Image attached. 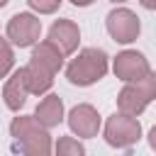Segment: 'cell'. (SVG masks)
<instances>
[{
	"instance_id": "6da1fadb",
	"label": "cell",
	"mask_w": 156,
	"mask_h": 156,
	"mask_svg": "<svg viewBox=\"0 0 156 156\" xmlns=\"http://www.w3.org/2000/svg\"><path fill=\"white\" fill-rule=\"evenodd\" d=\"M107 68H110L107 54H105L102 49H98V46H85V49H80L78 56L71 58V63L66 66V78H68L73 85L85 88V85H93V83H98L100 78H105Z\"/></svg>"
},
{
	"instance_id": "7a4b0ae2",
	"label": "cell",
	"mask_w": 156,
	"mask_h": 156,
	"mask_svg": "<svg viewBox=\"0 0 156 156\" xmlns=\"http://www.w3.org/2000/svg\"><path fill=\"white\" fill-rule=\"evenodd\" d=\"M10 136L15 139L22 156H51V136L49 129L39 127L34 117L20 115L10 122Z\"/></svg>"
},
{
	"instance_id": "3957f363",
	"label": "cell",
	"mask_w": 156,
	"mask_h": 156,
	"mask_svg": "<svg viewBox=\"0 0 156 156\" xmlns=\"http://www.w3.org/2000/svg\"><path fill=\"white\" fill-rule=\"evenodd\" d=\"M156 98V76L154 71L149 76H144L141 80H134V83H127L119 95H117V107L122 115H129V117H139L149 105L151 100Z\"/></svg>"
},
{
	"instance_id": "277c9868",
	"label": "cell",
	"mask_w": 156,
	"mask_h": 156,
	"mask_svg": "<svg viewBox=\"0 0 156 156\" xmlns=\"http://www.w3.org/2000/svg\"><path fill=\"white\" fill-rule=\"evenodd\" d=\"M141 139V124L136 117L115 112L105 122V141L115 149H129Z\"/></svg>"
},
{
	"instance_id": "5b68a950",
	"label": "cell",
	"mask_w": 156,
	"mask_h": 156,
	"mask_svg": "<svg viewBox=\"0 0 156 156\" xmlns=\"http://www.w3.org/2000/svg\"><path fill=\"white\" fill-rule=\"evenodd\" d=\"M105 27H107V34L119 41V44H132L136 41L139 32H141V22L136 17V12H132L129 7H115L107 12V20H105Z\"/></svg>"
},
{
	"instance_id": "8992f818",
	"label": "cell",
	"mask_w": 156,
	"mask_h": 156,
	"mask_svg": "<svg viewBox=\"0 0 156 156\" xmlns=\"http://www.w3.org/2000/svg\"><path fill=\"white\" fill-rule=\"evenodd\" d=\"M7 41L20 46V49H27V46H34L39 41V34H41V22L39 17H34L32 12H17L10 17L7 22Z\"/></svg>"
},
{
	"instance_id": "52a82bcc",
	"label": "cell",
	"mask_w": 156,
	"mask_h": 156,
	"mask_svg": "<svg viewBox=\"0 0 156 156\" xmlns=\"http://www.w3.org/2000/svg\"><path fill=\"white\" fill-rule=\"evenodd\" d=\"M112 71L119 80L124 83H134V80H141L144 76L151 73V66L146 61V56L141 51H134V49H124L115 56L112 61Z\"/></svg>"
},
{
	"instance_id": "ba28073f",
	"label": "cell",
	"mask_w": 156,
	"mask_h": 156,
	"mask_svg": "<svg viewBox=\"0 0 156 156\" xmlns=\"http://www.w3.org/2000/svg\"><path fill=\"white\" fill-rule=\"evenodd\" d=\"M68 127H71V132H73L76 136H80V139H93V136H98V132H100V115H98V110H95L93 105L80 102V105H76V107L68 112Z\"/></svg>"
},
{
	"instance_id": "9c48e42d",
	"label": "cell",
	"mask_w": 156,
	"mask_h": 156,
	"mask_svg": "<svg viewBox=\"0 0 156 156\" xmlns=\"http://www.w3.org/2000/svg\"><path fill=\"white\" fill-rule=\"evenodd\" d=\"M46 41H49L51 46H56L63 56H68V54H73V51L78 49L80 29H78V24H76L73 20H56V22L51 24V29H49Z\"/></svg>"
},
{
	"instance_id": "30bf717a",
	"label": "cell",
	"mask_w": 156,
	"mask_h": 156,
	"mask_svg": "<svg viewBox=\"0 0 156 156\" xmlns=\"http://www.w3.org/2000/svg\"><path fill=\"white\" fill-rule=\"evenodd\" d=\"M32 117H34V122H37L39 127H44V129L58 127V124L63 122V102H61V98L54 95V93H49V95L37 105V110H34Z\"/></svg>"
},
{
	"instance_id": "8fae6325",
	"label": "cell",
	"mask_w": 156,
	"mask_h": 156,
	"mask_svg": "<svg viewBox=\"0 0 156 156\" xmlns=\"http://www.w3.org/2000/svg\"><path fill=\"white\" fill-rule=\"evenodd\" d=\"M29 63H34V66L49 71L51 76H56V73L61 71V66H63V54H61L56 46H51L49 41H37Z\"/></svg>"
},
{
	"instance_id": "7c38bea8",
	"label": "cell",
	"mask_w": 156,
	"mask_h": 156,
	"mask_svg": "<svg viewBox=\"0 0 156 156\" xmlns=\"http://www.w3.org/2000/svg\"><path fill=\"white\" fill-rule=\"evenodd\" d=\"M20 71H22V78H24L27 93H32V95H44V93L51 90V85H54V76H51L49 71L34 66V63L22 66Z\"/></svg>"
},
{
	"instance_id": "4fadbf2b",
	"label": "cell",
	"mask_w": 156,
	"mask_h": 156,
	"mask_svg": "<svg viewBox=\"0 0 156 156\" xmlns=\"http://www.w3.org/2000/svg\"><path fill=\"white\" fill-rule=\"evenodd\" d=\"M27 85H24V78H22V71H15L5 88H2V100H5V107L12 110V112H20V107L27 102Z\"/></svg>"
},
{
	"instance_id": "5bb4252c",
	"label": "cell",
	"mask_w": 156,
	"mask_h": 156,
	"mask_svg": "<svg viewBox=\"0 0 156 156\" xmlns=\"http://www.w3.org/2000/svg\"><path fill=\"white\" fill-rule=\"evenodd\" d=\"M54 156H85V149L76 136H58Z\"/></svg>"
},
{
	"instance_id": "9a60e30c",
	"label": "cell",
	"mask_w": 156,
	"mask_h": 156,
	"mask_svg": "<svg viewBox=\"0 0 156 156\" xmlns=\"http://www.w3.org/2000/svg\"><path fill=\"white\" fill-rule=\"evenodd\" d=\"M12 63H15V54H12V46L7 39L0 37V78H5L10 71H12Z\"/></svg>"
},
{
	"instance_id": "2e32d148",
	"label": "cell",
	"mask_w": 156,
	"mask_h": 156,
	"mask_svg": "<svg viewBox=\"0 0 156 156\" xmlns=\"http://www.w3.org/2000/svg\"><path fill=\"white\" fill-rule=\"evenodd\" d=\"M27 5L37 10L39 15H54L61 7V0H27Z\"/></svg>"
},
{
	"instance_id": "e0dca14e",
	"label": "cell",
	"mask_w": 156,
	"mask_h": 156,
	"mask_svg": "<svg viewBox=\"0 0 156 156\" xmlns=\"http://www.w3.org/2000/svg\"><path fill=\"white\" fill-rule=\"evenodd\" d=\"M71 2H73L76 7H88V5H93L95 0H71Z\"/></svg>"
},
{
	"instance_id": "ac0fdd59",
	"label": "cell",
	"mask_w": 156,
	"mask_h": 156,
	"mask_svg": "<svg viewBox=\"0 0 156 156\" xmlns=\"http://www.w3.org/2000/svg\"><path fill=\"white\" fill-rule=\"evenodd\" d=\"M139 2H141L146 10H156V0H139Z\"/></svg>"
},
{
	"instance_id": "d6986e66",
	"label": "cell",
	"mask_w": 156,
	"mask_h": 156,
	"mask_svg": "<svg viewBox=\"0 0 156 156\" xmlns=\"http://www.w3.org/2000/svg\"><path fill=\"white\" fill-rule=\"evenodd\" d=\"M5 5H7V0H0V7H5Z\"/></svg>"
},
{
	"instance_id": "ffe728a7",
	"label": "cell",
	"mask_w": 156,
	"mask_h": 156,
	"mask_svg": "<svg viewBox=\"0 0 156 156\" xmlns=\"http://www.w3.org/2000/svg\"><path fill=\"white\" fill-rule=\"evenodd\" d=\"M112 2H124V0H112Z\"/></svg>"
}]
</instances>
